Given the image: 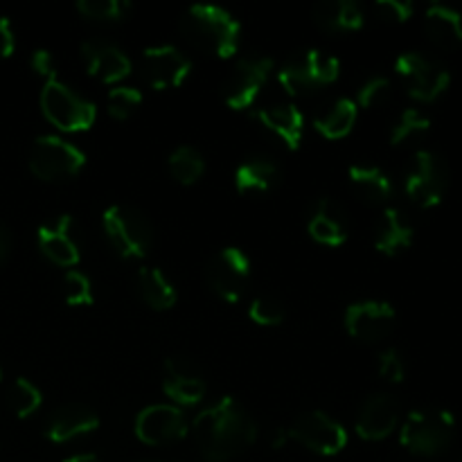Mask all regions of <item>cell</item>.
<instances>
[{"label": "cell", "mask_w": 462, "mask_h": 462, "mask_svg": "<svg viewBox=\"0 0 462 462\" xmlns=\"http://www.w3.org/2000/svg\"><path fill=\"white\" fill-rule=\"evenodd\" d=\"M192 436L203 462H230L255 442L257 427L233 397H221L192 422Z\"/></svg>", "instance_id": "1"}, {"label": "cell", "mask_w": 462, "mask_h": 462, "mask_svg": "<svg viewBox=\"0 0 462 462\" xmlns=\"http://www.w3.org/2000/svg\"><path fill=\"white\" fill-rule=\"evenodd\" d=\"M180 32L194 48L219 59H230L239 48L242 25L217 5H194L180 18Z\"/></svg>", "instance_id": "2"}, {"label": "cell", "mask_w": 462, "mask_h": 462, "mask_svg": "<svg viewBox=\"0 0 462 462\" xmlns=\"http://www.w3.org/2000/svg\"><path fill=\"white\" fill-rule=\"evenodd\" d=\"M456 420L449 411L420 409L402 424V447L415 456H438L454 442Z\"/></svg>", "instance_id": "3"}, {"label": "cell", "mask_w": 462, "mask_h": 462, "mask_svg": "<svg viewBox=\"0 0 462 462\" xmlns=\"http://www.w3.org/2000/svg\"><path fill=\"white\" fill-rule=\"evenodd\" d=\"M104 233L116 253L125 260H140L153 244V228L147 217L131 206H108L102 215Z\"/></svg>", "instance_id": "4"}, {"label": "cell", "mask_w": 462, "mask_h": 462, "mask_svg": "<svg viewBox=\"0 0 462 462\" xmlns=\"http://www.w3.org/2000/svg\"><path fill=\"white\" fill-rule=\"evenodd\" d=\"M41 111H43L45 120L68 134L88 131L97 120L95 104L77 95L59 79L45 81L43 90H41Z\"/></svg>", "instance_id": "5"}, {"label": "cell", "mask_w": 462, "mask_h": 462, "mask_svg": "<svg viewBox=\"0 0 462 462\" xmlns=\"http://www.w3.org/2000/svg\"><path fill=\"white\" fill-rule=\"evenodd\" d=\"M395 70L406 81L411 97L424 104L436 102L451 84L449 68L422 52L400 54L395 61Z\"/></svg>", "instance_id": "6"}, {"label": "cell", "mask_w": 462, "mask_h": 462, "mask_svg": "<svg viewBox=\"0 0 462 462\" xmlns=\"http://www.w3.org/2000/svg\"><path fill=\"white\" fill-rule=\"evenodd\" d=\"M84 165V152L59 135H41L30 149V170L41 180L72 179Z\"/></svg>", "instance_id": "7"}, {"label": "cell", "mask_w": 462, "mask_h": 462, "mask_svg": "<svg viewBox=\"0 0 462 462\" xmlns=\"http://www.w3.org/2000/svg\"><path fill=\"white\" fill-rule=\"evenodd\" d=\"M447 188H449V165L436 152L422 149L415 153L406 174V194L411 201L429 210L440 206Z\"/></svg>", "instance_id": "8"}, {"label": "cell", "mask_w": 462, "mask_h": 462, "mask_svg": "<svg viewBox=\"0 0 462 462\" xmlns=\"http://www.w3.org/2000/svg\"><path fill=\"white\" fill-rule=\"evenodd\" d=\"M273 72V59L266 57H244L235 63L233 72L226 77L221 86L226 106L233 111H244L251 108L253 102L260 95L262 86L269 81V75Z\"/></svg>", "instance_id": "9"}, {"label": "cell", "mask_w": 462, "mask_h": 462, "mask_svg": "<svg viewBox=\"0 0 462 462\" xmlns=\"http://www.w3.org/2000/svg\"><path fill=\"white\" fill-rule=\"evenodd\" d=\"M289 438L319 456H337L347 447L346 427L320 411L302 413L289 427Z\"/></svg>", "instance_id": "10"}, {"label": "cell", "mask_w": 462, "mask_h": 462, "mask_svg": "<svg viewBox=\"0 0 462 462\" xmlns=\"http://www.w3.org/2000/svg\"><path fill=\"white\" fill-rule=\"evenodd\" d=\"M208 284L226 302H239L251 278V260L237 246H228L217 253L208 264Z\"/></svg>", "instance_id": "11"}, {"label": "cell", "mask_w": 462, "mask_h": 462, "mask_svg": "<svg viewBox=\"0 0 462 462\" xmlns=\"http://www.w3.org/2000/svg\"><path fill=\"white\" fill-rule=\"evenodd\" d=\"M192 63L174 45H152L143 52L140 72L153 90L179 88L189 77Z\"/></svg>", "instance_id": "12"}, {"label": "cell", "mask_w": 462, "mask_h": 462, "mask_svg": "<svg viewBox=\"0 0 462 462\" xmlns=\"http://www.w3.org/2000/svg\"><path fill=\"white\" fill-rule=\"evenodd\" d=\"M188 433V420L183 411L170 404L147 406L135 418V436L140 442L152 447L171 445Z\"/></svg>", "instance_id": "13"}, {"label": "cell", "mask_w": 462, "mask_h": 462, "mask_svg": "<svg viewBox=\"0 0 462 462\" xmlns=\"http://www.w3.org/2000/svg\"><path fill=\"white\" fill-rule=\"evenodd\" d=\"M395 310L383 300H361L346 310V329L352 338L365 343L383 341L395 328Z\"/></svg>", "instance_id": "14"}, {"label": "cell", "mask_w": 462, "mask_h": 462, "mask_svg": "<svg viewBox=\"0 0 462 462\" xmlns=\"http://www.w3.org/2000/svg\"><path fill=\"white\" fill-rule=\"evenodd\" d=\"M397 422H400V404L393 395L379 393V395L368 397L361 404L359 415H356V433L359 438L368 442L383 440L395 431Z\"/></svg>", "instance_id": "15"}, {"label": "cell", "mask_w": 462, "mask_h": 462, "mask_svg": "<svg viewBox=\"0 0 462 462\" xmlns=\"http://www.w3.org/2000/svg\"><path fill=\"white\" fill-rule=\"evenodd\" d=\"M81 57L88 75L104 84H117L131 72V59L108 41H86L81 45Z\"/></svg>", "instance_id": "16"}, {"label": "cell", "mask_w": 462, "mask_h": 462, "mask_svg": "<svg viewBox=\"0 0 462 462\" xmlns=\"http://www.w3.org/2000/svg\"><path fill=\"white\" fill-rule=\"evenodd\" d=\"M165 379H162V391L171 402L180 406H194L206 395V382L201 373L189 359L176 356L165 364Z\"/></svg>", "instance_id": "17"}, {"label": "cell", "mask_w": 462, "mask_h": 462, "mask_svg": "<svg viewBox=\"0 0 462 462\" xmlns=\"http://www.w3.org/2000/svg\"><path fill=\"white\" fill-rule=\"evenodd\" d=\"M39 248L57 266H63V269L75 266L79 262V246H77L75 233H72V217L63 215L52 226H41Z\"/></svg>", "instance_id": "18"}, {"label": "cell", "mask_w": 462, "mask_h": 462, "mask_svg": "<svg viewBox=\"0 0 462 462\" xmlns=\"http://www.w3.org/2000/svg\"><path fill=\"white\" fill-rule=\"evenodd\" d=\"M311 239L323 246L337 248L343 246L347 239V219L343 208L332 199H319L311 210L310 224H307Z\"/></svg>", "instance_id": "19"}, {"label": "cell", "mask_w": 462, "mask_h": 462, "mask_svg": "<svg viewBox=\"0 0 462 462\" xmlns=\"http://www.w3.org/2000/svg\"><path fill=\"white\" fill-rule=\"evenodd\" d=\"M99 427V418L90 406L66 404L57 409L50 418L45 436L52 442H68L79 436H88Z\"/></svg>", "instance_id": "20"}, {"label": "cell", "mask_w": 462, "mask_h": 462, "mask_svg": "<svg viewBox=\"0 0 462 462\" xmlns=\"http://www.w3.org/2000/svg\"><path fill=\"white\" fill-rule=\"evenodd\" d=\"M253 116L262 122V126L278 135L291 152L300 147L302 134H305V117L293 104H271V106L257 108Z\"/></svg>", "instance_id": "21"}, {"label": "cell", "mask_w": 462, "mask_h": 462, "mask_svg": "<svg viewBox=\"0 0 462 462\" xmlns=\"http://www.w3.org/2000/svg\"><path fill=\"white\" fill-rule=\"evenodd\" d=\"M424 34L436 48L456 50L462 45V16L449 5L433 3L424 12Z\"/></svg>", "instance_id": "22"}, {"label": "cell", "mask_w": 462, "mask_h": 462, "mask_svg": "<svg viewBox=\"0 0 462 462\" xmlns=\"http://www.w3.org/2000/svg\"><path fill=\"white\" fill-rule=\"evenodd\" d=\"M280 179L278 162L271 156L257 153V156L246 158L235 171V188L242 194L269 192Z\"/></svg>", "instance_id": "23"}, {"label": "cell", "mask_w": 462, "mask_h": 462, "mask_svg": "<svg viewBox=\"0 0 462 462\" xmlns=\"http://www.w3.org/2000/svg\"><path fill=\"white\" fill-rule=\"evenodd\" d=\"M413 244V224L397 208H386L377 228L374 246L383 255H397Z\"/></svg>", "instance_id": "24"}, {"label": "cell", "mask_w": 462, "mask_h": 462, "mask_svg": "<svg viewBox=\"0 0 462 462\" xmlns=\"http://www.w3.org/2000/svg\"><path fill=\"white\" fill-rule=\"evenodd\" d=\"M314 18L328 32H356L364 27V9L352 0H328L314 7Z\"/></svg>", "instance_id": "25"}, {"label": "cell", "mask_w": 462, "mask_h": 462, "mask_svg": "<svg viewBox=\"0 0 462 462\" xmlns=\"http://www.w3.org/2000/svg\"><path fill=\"white\" fill-rule=\"evenodd\" d=\"M352 189L364 199L365 203H383L393 194V180L388 179L382 167L374 165H352L347 170Z\"/></svg>", "instance_id": "26"}, {"label": "cell", "mask_w": 462, "mask_h": 462, "mask_svg": "<svg viewBox=\"0 0 462 462\" xmlns=\"http://www.w3.org/2000/svg\"><path fill=\"white\" fill-rule=\"evenodd\" d=\"M138 289H140V296L144 298L152 310L158 311H165L170 307H174L176 302V289L170 280L165 278L161 269L156 266H143L138 271Z\"/></svg>", "instance_id": "27"}, {"label": "cell", "mask_w": 462, "mask_h": 462, "mask_svg": "<svg viewBox=\"0 0 462 462\" xmlns=\"http://www.w3.org/2000/svg\"><path fill=\"white\" fill-rule=\"evenodd\" d=\"M278 81L284 88V93L291 95V97L311 95L316 88H319L314 75H311V68H310V61H307L305 52L291 57L282 68H280Z\"/></svg>", "instance_id": "28"}, {"label": "cell", "mask_w": 462, "mask_h": 462, "mask_svg": "<svg viewBox=\"0 0 462 462\" xmlns=\"http://www.w3.org/2000/svg\"><path fill=\"white\" fill-rule=\"evenodd\" d=\"M356 122V104L352 99L341 97L316 120V131L323 134L325 138L338 140L346 138Z\"/></svg>", "instance_id": "29"}, {"label": "cell", "mask_w": 462, "mask_h": 462, "mask_svg": "<svg viewBox=\"0 0 462 462\" xmlns=\"http://www.w3.org/2000/svg\"><path fill=\"white\" fill-rule=\"evenodd\" d=\"M167 167H170V174L174 176L180 185H192L197 183L203 176V171H206V161H203V156L197 149L179 147L170 153Z\"/></svg>", "instance_id": "30"}, {"label": "cell", "mask_w": 462, "mask_h": 462, "mask_svg": "<svg viewBox=\"0 0 462 462\" xmlns=\"http://www.w3.org/2000/svg\"><path fill=\"white\" fill-rule=\"evenodd\" d=\"M41 402H43V395H41L39 388L32 382H27V379H16V382L12 383V388H9V409L16 413V418H30L32 413L39 411Z\"/></svg>", "instance_id": "31"}, {"label": "cell", "mask_w": 462, "mask_h": 462, "mask_svg": "<svg viewBox=\"0 0 462 462\" xmlns=\"http://www.w3.org/2000/svg\"><path fill=\"white\" fill-rule=\"evenodd\" d=\"M429 129H431V120H429V116H424V113L418 111V108H406V111L400 116V120L395 122V126H393L391 143L402 144L406 143V140H413L418 138V135L427 134Z\"/></svg>", "instance_id": "32"}, {"label": "cell", "mask_w": 462, "mask_h": 462, "mask_svg": "<svg viewBox=\"0 0 462 462\" xmlns=\"http://www.w3.org/2000/svg\"><path fill=\"white\" fill-rule=\"evenodd\" d=\"M140 104H143V93L138 88H134V86H117V88L108 93L106 111L116 120H126V117H131L138 111Z\"/></svg>", "instance_id": "33"}, {"label": "cell", "mask_w": 462, "mask_h": 462, "mask_svg": "<svg viewBox=\"0 0 462 462\" xmlns=\"http://www.w3.org/2000/svg\"><path fill=\"white\" fill-rule=\"evenodd\" d=\"M248 316H251L253 323L262 325V328H275V325H280L287 319V311H284V305L280 298L264 293V296H257L251 302Z\"/></svg>", "instance_id": "34"}, {"label": "cell", "mask_w": 462, "mask_h": 462, "mask_svg": "<svg viewBox=\"0 0 462 462\" xmlns=\"http://www.w3.org/2000/svg\"><path fill=\"white\" fill-rule=\"evenodd\" d=\"M77 9L90 21H120L126 16L131 5L126 0H79Z\"/></svg>", "instance_id": "35"}, {"label": "cell", "mask_w": 462, "mask_h": 462, "mask_svg": "<svg viewBox=\"0 0 462 462\" xmlns=\"http://www.w3.org/2000/svg\"><path fill=\"white\" fill-rule=\"evenodd\" d=\"M63 296L72 307L93 305V284H90L88 275H84L81 271H68L63 275Z\"/></svg>", "instance_id": "36"}, {"label": "cell", "mask_w": 462, "mask_h": 462, "mask_svg": "<svg viewBox=\"0 0 462 462\" xmlns=\"http://www.w3.org/2000/svg\"><path fill=\"white\" fill-rule=\"evenodd\" d=\"M305 54L316 84L328 86L338 79V75H341V61L337 57H332L328 52H320V50H307Z\"/></svg>", "instance_id": "37"}, {"label": "cell", "mask_w": 462, "mask_h": 462, "mask_svg": "<svg viewBox=\"0 0 462 462\" xmlns=\"http://www.w3.org/2000/svg\"><path fill=\"white\" fill-rule=\"evenodd\" d=\"M391 97V81L386 77H373L359 90V104L364 108H377Z\"/></svg>", "instance_id": "38"}, {"label": "cell", "mask_w": 462, "mask_h": 462, "mask_svg": "<svg viewBox=\"0 0 462 462\" xmlns=\"http://www.w3.org/2000/svg\"><path fill=\"white\" fill-rule=\"evenodd\" d=\"M374 14L383 23H406L413 16V5L409 0H379L374 3Z\"/></svg>", "instance_id": "39"}, {"label": "cell", "mask_w": 462, "mask_h": 462, "mask_svg": "<svg viewBox=\"0 0 462 462\" xmlns=\"http://www.w3.org/2000/svg\"><path fill=\"white\" fill-rule=\"evenodd\" d=\"M379 374L391 383L404 382L406 365H404V359H402V355L395 350V347H388V350H383L382 355H379Z\"/></svg>", "instance_id": "40"}, {"label": "cell", "mask_w": 462, "mask_h": 462, "mask_svg": "<svg viewBox=\"0 0 462 462\" xmlns=\"http://www.w3.org/2000/svg\"><path fill=\"white\" fill-rule=\"evenodd\" d=\"M30 66L45 81L57 79V59H54V54L50 50H36L30 59Z\"/></svg>", "instance_id": "41"}, {"label": "cell", "mask_w": 462, "mask_h": 462, "mask_svg": "<svg viewBox=\"0 0 462 462\" xmlns=\"http://www.w3.org/2000/svg\"><path fill=\"white\" fill-rule=\"evenodd\" d=\"M14 48H16V39H14L12 23H9V18L0 16V61L7 59L14 52Z\"/></svg>", "instance_id": "42"}, {"label": "cell", "mask_w": 462, "mask_h": 462, "mask_svg": "<svg viewBox=\"0 0 462 462\" xmlns=\"http://www.w3.org/2000/svg\"><path fill=\"white\" fill-rule=\"evenodd\" d=\"M9 248H12V237H9V230L0 224V264H3V260L7 257Z\"/></svg>", "instance_id": "43"}, {"label": "cell", "mask_w": 462, "mask_h": 462, "mask_svg": "<svg viewBox=\"0 0 462 462\" xmlns=\"http://www.w3.org/2000/svg\"><path fill=\"white\" fill-rule=\"evenodd\" d=\"M289 440H291V438H289V429H278V431L273 433V442H271V445H273V449H282Z\"/></svg>", "instance_id": "44"}, {"label": "cell", "mask_w": 462, "mask_h": 462, "mask_svg": "<svg viewBox=\"0 0 462 462\" xmlns=\"http://www.w3.org/2000/svg\"><path fill=\"white\" fill-rule=\"evenodd\" d=\"M66 462H99V458L93 454H81V456H72V458H68Z\"/></svg>", "instance_id": "45"}, {"label": "cell", "mask_w": 462, "mask_h": 462, "mask_svg": "<svg viewBox=\"0 0 462 462\" xmlns=\"http://www.w3.org/2000/svg\"><path fill=\"white\" fill-rule=\"evenodd\" d=\"M138 462H156V460H138Z\"/></svg>", "instance_id": "46"}, {"label": "cell", "mask_w": 462, "mask_h": 462, "mask_svg": "<svg viewBox=\"0 0 462 462\" xmlns=\"http://www.w3.org/2000/svg\"><path fill=\"white\" fill-rule=\"evenodd\" d=\"M0 379H3V368H0Z\"/></svg>", "instance_id": "47"}]
</instances>
